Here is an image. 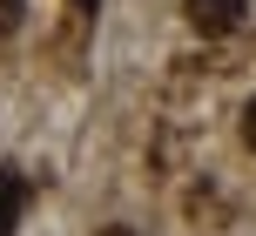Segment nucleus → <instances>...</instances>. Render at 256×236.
Segmentation results:
<instances>
[{"label":"nucleus","instance_id":"f257e3e1","mask_svg":"<svg viewBox=\"0 0 256 236\" xmlns=\"http://www.w3.org/2000/svg\"><path fill=\"white\" fill-rule=\"evenodd\" d=\"M182 14H189L196 34H236L250 14V0H182Z\"/></svg>","mask_w":256,"mask_h":236},{"label":"nucleus","instance_id":"f03ea898","mask_svg":"<svg viewBox=\"0 0 256 236\" xmlns=\"http://www.w3.org/2000/svg\"><path fill=\"white\" fill-rule=\"evenodd\" d=\"M20 210H27V176L20 169H0V236L20 230Z\"/></svg>","mask_w":256,"mask_h":236},{"label":"nucleus","instance_id":"7ed1b4c3","mask_svg":"<svg viewBox=\"0 0 256 236\" xmlns=\"http://www.w3.org/2000/svg\"><path fill=\"white\" fill-rule=\"evenodd\" d=\"M20 14H27V0H0V34H7V27H20Z\"/></svg>","mask_w":256,"mask_h":236},{"label":"nucleus","instance_id":"20e7f679","mask_svg":"<svg viewBox=\"0 0 256 236\" xmlns=\"http://www.w3.org/2000/svg\"><path fill=\"white\" fill-rule=\"evenodd\" d=\"M243 142L256 148V94H250V108H243Z\"/></svg>","mask_w":256,"mask_h":236}]
</instances>
